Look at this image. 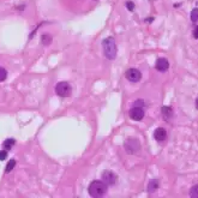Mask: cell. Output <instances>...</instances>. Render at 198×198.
I'll list each match as a JSON object with an SVG mask.
<instances>
[{
  "mask_svg": "<svg viewBox=\"0 0 198 198\" xmlns=\"http://www.w3.org/2000/svg\"><path fill=\"white\" fill-rule=\"evenodd\" d=\"M15 143H16V141L13 139V138H7L6 141H4V143H3V148L5 150H11V148L15 145Z\"/></svg>",
  "mask_w": 198,
  "mask_h": 198,
  "instance_id": "13",
  "label": "cell"
},
{
  "mask_svg": "<svg viewBox=\"0 0 198 198\" xmlns=\"http://www.w3.org/2000/svg\"><path fill=\"white\" fill-rule=\"evenodd\" d=\"M128 114H130V118L132 120H136V121H141L144 118V111L141 107H132L130 112H128Z\"/></svg>",
  "mask_w": 198,
  "mask_h": 198,
  "instance_id": "6",
  "label": "cell"
},
{
  "mask_svg": "<svg viewBox=\"0 0 198 198\" xmlns=\"http://www.w3.org/2000/svg\"><path fill=\"white\" fill-rule=\"evenodd\" d=\"M125 77L127 81H130L131 83H136L138 81H141L142 78V73L139 70H137V68H128L125 73Z\"/></svg>",
  "mask_w": 198,
  "mask_h": 198,
  "instance_id": "5",
  "label": "cell"
},
{
  "mask_svg": "<svg viewBox=\"0 0 198 198\" xmlns=\"http://www.w3.org/2000/svg\"><path fill=\"white\" fill-rule=\"evenodd\" d=\"M55 93L61 97H68L72 93V88L67 82H59L55 86Z\"/></svg>",
  "mask_w": 198,
  "mask_h": 198,
  "instance_id": "4",
  "label": "cell"
},
{
  "mask_svg": "<svg viewBox=\"0 0 198 198\" xmlns=\"http://www.w3.org/2000/svg\"><path fill=\"white\" fill-rule=\"evenodd\" d=\"M155 67H156V70H157V71H160V72H165V71H167V70H168V67H169V61H168L166 58H158L157 60H156V65H155Z\"/></svg>",
  "mask_w": 198,
  "mask_h": 198,
  "instance_id": "8",
  "label": "cell"
},
{
  "mask_svg": "<svg viewBox=\"0 0 198 198\" xmlns=\"http://www.w3.org/2000/svg\"><path fill=\"white\" fill-rule=\"evenodd\" d=\"M116 179H118V176H116L112 171H106V172H103V174H102V181H103L107 186L114 185V184L116 183Z\"/></svg>",
  "mask_w": 198,
  "mask_h": 198,
  "instance_id": "7",
  "label": "cell"
},
{
  "mask_svg": "<svg viewBox=\"0 0 198 198\" xmlns=\"http://www.w3.org/2000/svg\"><path fill=\"white\" fill-rule=\"evenodd\" d=\"M191 21H192V23L197 24V21H198V8H197V6L191 11Z\"/></svg>",
  "mask_w": 198,
  "mask_h": 198,
  "instance_id": "15",
  "label": "cell"
},
{
  "mask_svg": "<svg viewBox=\"0 0 198 198\" xmlns=\"http://www.w3.org/2000/svg\"><path fill=\"white\" fill-rule=\"evenodd\" d=\"M197 189H198V186H197V185L192 186L191 192H190V196H191L192 198H197V196H198V193H197Z\"/></svg>",
  "mask_w": 198,
  "mask_h": 198,
  "instance_id": "17",
  "label": "cell"
},
{
  "mask_svg": "<svg viewBox=\"0 0 198 198\" xmlns=\"http://www.w3.org/2000/svg\"><path fill=\"white\" fill-rule=\"evenodd\" d=\"M102 49L103 54L107 59L109 60H114L116 58V42L114 37H107L102 41Z\"/></svg>",
  "mask_w": 198,
  "mask_h": 198,
  "instance_id": "1",
  "label": "cell"
},
{
  "mask_svg": "<svg viewBox=\"0 0 198 198\" xmlns=\"http://www.w3.org/2000/svg\"><path fill=\"white\" fill-rule=\"evenodd\" d=\"M166 137H167V132H166V130H165L163 127H158V128H156V130H155L154 138L157 142H163L166 139Z\"/></svg>",
  "mask_w": 198,
  "mask_h": 198,
  "instance_id": "9",
  "label": "cell"
},
{
  "mask_svg": "<svg viewBox=\"0 0 198 198\" xmlns=\"http://www.w3.org/2000/svg\"><path fill=\"white\" fill-rule=\"evenodd\" d=\"M6 157H7V150H1L0 151V161H4V160H6Z\"/></svg>",
  "mask_w": 198,
  "mask_h": 198,
  "instance_id": "18",
  "label": "cell"
},
{
  "mask_svg": "<svg viewBox=\"0 0 198 198\" xmlns=\"http://www.w3.org/2000/svg\"><path fill=\"white\" fill-rule=\"evenodd\" d=\"M126 8L128 10V11H133L135 10V4L132 1H127L126 3Z\"/></svg>",
  "mask_w": 198,
  "mask_h": 198,
  "instance_id": "19",
  "label": "cell"
},
{
  "mask_svg": "<svg viewBox=\"0 0 198 198\" xmlns=\"http://www.w3.org/2000/svg\"><path fill=\"white\" fill-rule=\"evenodd\" d=\"M124 148H125V151L130 155L137 154L139 153L141 150V143L137 138H127V139L124 142Z\"/></svg>",
  "mask_w": 198,
  "mask_h": 198,
  "instance_id": "3",
  "label": "cell"
},
{
  "mask_svg": "<svg viewBox=\"0 0 198 198\" xmlns=\"http://www.w3.org/2000/svg\"><path fill=\"white\" fill-rule=\"evenodd\" d=\"M108 191V187L107 185L103 183V181H100V180H95L93 181L88 187V192L91 197L94 198H101L103 197Z\"/></svg>",
  "mask_w": 198,
  "mask_h": 198,
  "instance_id": "2",
  "label": "cell"
},
{
  "mask_svg": "<svg viewBox=\"0 0 198 198\" xmlns=\"http://www.w3.org/2000/svg\"><path fill=\"white\" fill-rule=\"evenodd\" d=\"M157 189H158V180L157 179H151L149 183H148L146 190L149 193H154L155 191H157Z\"/></svg>",
  "mask_w": 198,
  "mask_h": 198,
  "instance_id": "11",
  "label": "cell"
},
{
  "mask_svg": "<svg viewBox=\"0 0 198 198\" xmlns=\"http://www.w3.org/2000/svg\"><path fill=\"white\" fill-rule=\"evenodd\" d=\"M52 35L51 34H48V33H45V34H42V36H41V42H42V45L43 46H49L52 43Z\"/></svg>",
  "mask_w": 198,
  "mask_h": 198,
  "instance_id": "12",
  "label": "cell"
},
{
  "mask_svg": "<svg viewBox=\"0 0 198 198\" xmlns=\"http://www.w3.org/2000/svg\"><path fill=\"white\" fill-rule=\"evenodd\" d=\"M7 77V71L4 67H0V82H4Z\"/></svg>",
  "mask_w": 198,
  "mask_h": 198,
  "instance_id": "16",
  "label": "cell"
},
{
  "mask_svg": "<svg viewBox=\"0 0 198 198\" xmlns=\"http://www.w3.org/2000/svg\"><path fill=\"white\" fill-rule=\"evenodd\" d=\"M144 106V101L143 100H136L135 101V105H133V107H143Z\"/></svg>",
  "mask_w": 198,
  "mask_h": 198,
  "instance_id": "20",
  "label": "cell"
},
{
  "mask_svg": "<svg viewBox=\"0 0 198 198\" xmlns=\"http://www.w3.org/2000/svg\"><path fill=\"white\" fill-rule=\"evenodd\" d=\"M15 166H16V160L15 158H11L8 162H7V165H6V168H5V172L6 173H10L11 172L13 168H15Z\"/></svg>",
  "mask_w": 198,
  "mask_h": 198,
  "instance_id": "14",
  "label": "cell"
},
{
  "mask_svg": "<svg viewBox=\"0 0 198 198\" xmlns=\"http://www.w3.org/2000/svg\"><path fill=\"white\" fill-rule=\"evenodd\" d=\"M162 115H163V119H165L166 121H169L171 119L173 118V109H172V107L163 106L162 107Z\"/></svg>",
  "mask_w": 198,
  "mask_h": 198,
  "instance_id": "10",
  "label": "cell"
},
{
  "mask_svg": "<svg viewBox=\"0 0 198 198\" xmlns=\"http://www.w3.org/2000/svg\"><path fill=\"white\" fill-rule=\"evenodd\" d=\"M192 34H193V37L197 40V38H198V35H197V26L193 29V33H192Z\"/></svg>",
  "mask_w": 198,
  "mask_h": 198,
  "instance_id": "21",
  "label": "cell"
}]
</instances>
